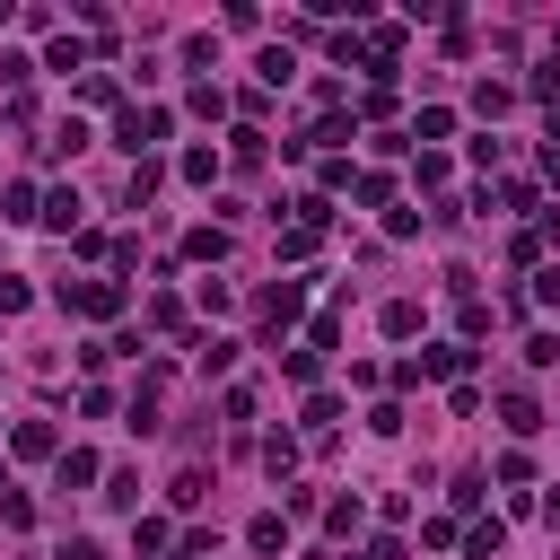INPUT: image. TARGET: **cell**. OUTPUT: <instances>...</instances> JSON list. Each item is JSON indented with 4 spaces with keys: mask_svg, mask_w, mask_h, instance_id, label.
<instances>
[{
    "mask_svg": "<svg viewBox=\"0 0 560 560\" xmlns=\"http://www.w3.org/2000/svg\"><path fill=\"white\" fill-rule=\"evenodd\" d=\"M158 140H166V105H122V114H114V149L149 158Z\"/></svg>",
    "mask_w": 560,
    "mask_h": 560,
    "instance_id": "1",
    "label": "cell"
},
{
    "mask_svg": "<svg viewBox=\"0 0 560 560\" xmlns=\"http://www.w3.org/2000/svg\"><path fill=\"white\" fill-rule=\"evenodd\" d=\"M61 306H70V315L114 324V315H122V280H61Z\"/></svg>",
    "mask_w": 560,
    "mask_h": 560,
    "instance_id": "2",
    "label": "cell"
},
{
    "mask_svg": "<svg viewBox=\"0 0 560 560\" xmlns=\"http://www.w3.org/2000/svg\"><path fill=\"white\" fill-rule=\"evenodd\" d=\"M298 315H306V280H271V289H262V332L280 341Z\"/></svg>",
    "mask_w": 560,
    "mask_h": 560,
    "instance_id": "3",
    "label": "cell"
},
{
    "mask_svg": "<svg viewBox=\"0 0 560 560\" xmlns=\"http://www.w3.org/2000/svg\"><path fill=\"white\" fill-rule=\"evenodd\" d=\"M9 455H26V464H44V455H61V438H52V420H9Z\"/></svg>",
    "mask_w": 560,
    "mask_h": 560,
    "instance_id": "4",
    "label": "cell"
},
{
    "mask_svg": "<svg viewBox=\"0 0 560 560\" xmlns=\"http://www.w3.org/2000/svg\"><path fill=\"white\" fill-rule=\"evenodd\" d=\"M192 368H201V376H228V368H236V341H228V332H192Z\"/></svg>",
    "mask_w": 560,
    "mask_h": 560,
    "instance_id": "5",
    "label": "cell"
},
{
    "mask_svg": "<svg viewBox=\"0 0 560 560\" xmlns=\"http://www.w3.org/2000/svg\"><path fill=\"white\" fill-rule=\"evenodd\" d=\"M499 420H508L516 438H534V429H542V402H534L525 385H508V394H499Z\"/></svg>",
    "mask_w": 560,
    "mask_h": 560,
    "instance_id": "6",
    "label": "cell"
},
{
    "mask_svg": "<svg viewBox=\"0 0 560 560\" xmlns=\"http://www.w3.org/2000/svg\"><path fill=\"white\" fill-rule=\"evenodd\" d=\"M52 472H61V490H88V481H96L105 464H96L88 446H61V455H52Z\"/></svg>",
    "mask_w": 560,
    "mask_h": 560,
    "instance_id": "7",
    "label": "cell"
},
{
    "mask_svg": "<svg viewBox=\"0 0 560 560\" xmlns=\"http://www.w3.org/2000/svg\"><path fill=\"white\" fill-rule=\"evenodd\" d=\"M245 542H254L262 560H271V551H289V516H280V508H262V516L245 525Z\"/></svg>",
    "mask_w": 560,
    "mask_h": 560,
    "instance_id": "8",
    "label": "cell"
},
{
    "mask_svg": "<svg viewBox=\"0 0 560 560\" xmlns=\"http://www.w3.org/2000/svg\"><path fill=\"white\" fill-rule=\"evenodd\" d=\"M464 359H472L464 341H438V350H420L411 368H420V376H464Z\"/></svg>",
    "mask_w": 560,
    "mask_h": 560,
    "instance_id": "9",
    "label": "cell"
},
{
    "mask_svg": "<svg viewBox=\"0 0 560 560\" xmlns=\"http://www.w3.org/2000/svg\"><path fill=\"white\" fill-rule=\"evenodd\" d=\"M158 184H166V166H158V158H131V184H122V201H131V210H140V201H149V192H158Z\"/></svg>",
    "mask_w": 560,
    "mask_h": 560,
    "instance_id": "10",
    "label": "cell"
},
{
    "mask_svg": "<svg viewBox=\"0 0 560 560\" xmlns=\"http://www.w3.org/2000/svg\"><path fill=\"white\" fill-rule=\"evenodd\" d=\"M44 228H61V236H79V192L61 184V192H44Z\"/></svg>",
    "mask_w": 560,
    "mask_h": 560,
    "instance_id": "11",
    "label": "cell"
},
{
    "mask_svg": "<svg viewBox=\"0 0 560 560\" xmlns=\"http://www.w3.org/2000/svg\"><path fill=\"white\" fill-rule=\"evenodd\" d=\"M262 472H271V481H289V472H298V438H280V429H271V438H262Z\"/></svg>",
    "mask_w": 560,
    "mask_h": 560,
    "instance_id": "12",
    "label": "cell"
},
{
    "mask_svg": "<svg viewBox=\"0 0 560 560\" xmlns=\"http://www.w3.org/2000/svg\"><path fill=\"white\" fill-rule=\"evenodd\" d=\"M166 499H175V508H201V499H210V472H201V464H184V472L166 481Z\"/></svg>",
    "mask_w": 560,
    "mask_h": 560,
    "instance_id": "13",
    "label": "cell"
},
{
    "mask_svg": "<svg viewBox=\"0 0 560 560\" xmlns=\"http://www.w3.org/2000/svg\"><path fill=\"white\" fill-rule=\"evenodd\" d=\"M464 551H472V560H499V551H508V525H499V516H481V525L464 534Z\"/></svg>",
    "mask_w": 560,
    "mask_h": 560,
    "instance_id": "14",
    "label": "cell"
},
{
    "mask_svg": "<svg viewBox=\"0 0 560 560\" xmlns=\"http://www.w3.org/2000/svg\"><path fill=\"white\" fill-rule=\"evenodd\" d=\"M254 70H262V88H289V79H298V52H289V44H271Z\"/></svg>",
    "mask_w": 560,
    "mask_h": 560,
    "instance_id": "15",
    "label": "cell"
},
{
    "mask_svg": "<svg viewBox=\"0 0 560 560\" xmlns=\"http://www.w3.org/2000/svg\"><path fill=\"white\" fill-rule=\"evenodd\" d=\"M228 166H262V131H254V122L228 131Z\"/></svg>",
    "mask_w": 560,
    "mask_h": 560,
    "instance_id": "16",
    "label": "cell"
},
{
    "mask_svg": "<svg viewBox=\"0 0 560 560\" xmlns=\"http://www.w3.org/2000/svg\"><path fill=\"white\" fill-rule=\"evenodd\" d=\"M219 166H228V158H219V149H184V158H175V175H184V184H210V175H219Z\"/></svg>",
    "mask_w": 560,
    "mask_h": 560,
    "instance_id": "17",
    "label": "cell"
},
{
    "mask_svg": "<svg viewBox=\"0 0 560 560\" xmlns=\"http://www.w3.org/2000/svg\"><path fill=\"white\" fill-rule=\"evenodd\" d=\"M184 254H192V262H228V228H192Z\"/></svg>",
    "mask_w": 560,
    "mask_h": 560,
    "instance_id": "18",
    "label": "cell"
},
{
    "mask_svg": "<svg viewBox=\"0 0 560 560\" xmlns=\"http://www.w3.org/2000/svg\"><path fill=\"white\" fill-rule=\"evenodd\" d=\"M376 324H385L394 341H411V332H420V306H411V298H385V315H376Z\"/></svg>",
    "mask_w": 560,
    "mask_h": 560,
    "instance_id": "19",
    "label": "cell"
},
{
    "mask_svg": "<svg viewBox=\"0 0 560 560\" xmlns=\"http://www.w3.org/2000/svg\"><path fill=\"white\" fill-rule=\"evenodd\" d=\"M0 219H44V201H35V184H9V192H0Z\"/></svg>",
    "mask_w": 560,
    "mask_h": 560,
    "instance_id": "20",
    "label": "cell"
},
{
    "mask_svg": "<svg viewBox=\"0 0 560 560\" xmlns=\"http://www.w3.org/2000/svg\"><path fill=\"white\" fill-rule=\"evenodd\" d=\"M105 499H114L122 516H140V472H105Z\"/></svg>",
    "mask_w": 560,
    "mask_h": 560,
    "instance_id": "21",
    "label": "cell"
},
{
    "mask_svg": "<svg viewBox=\"0 0 560 560\" xmlns=\"http://www.w3.org/2000/svg\"><path fill=\"white\" fill-rule=\"evenodd\" d=\"M0 525L26 534V525H35V499H26V490H0Z\"/></svg>",
    "mask_w": 560,
    "mask_h": 560,
    "instance_id": "22",
    "label": "cell"
},
{
    "mask_svg": "<svg viewBox=\"0 0 560 560\" xmlns=\"http://www.w3.org/2000/svg\"><path fill=\"white\" fill-rule=\"evenodd\" d=\"M175 534H166V516H131V551H166Z\"/></svg>",
    "mask_w": 560,
    "mask_h": 560,
    "instance_id": "23",
    "label": "cell"
},
{
    "mask_svg": "<svg viewBox=\"0 0 560 560\" xmlns=\"http://www.w3.org/2000/svg\"><path fill=\"white\" fill-rule=\"evenodd\" d=\"M35 306V289H26V271H0V315H26Z\"/></svg>",
    "mask_w": 560,
    "mask_h": 560,
    "instance_id": "24",
    "label": "cell"
},
{
    "mask_svg": "<svg viewBox=\"0 0 560 560\" xmlns=\"http://www.w3.org/2000/svg\"><path fill=\"white\" fill-rule=\"evenodd\" d=\"M79 61H88V44H79V35H52V52H44V70H79Z\"/></svg>",
    "mask_w": 560,
    "mask_h": 560,
    "instance_id": "25",
    "label": "cell"
},
{
    "mask_svg": "<svg viewBox=\"0 0 560 560\" xmlns=\"http://www.w3.org/2000/svg\"><path fill=\"white\" fill-rule=\"evenodd\" d=\"M446 131H455V114H446V105H420V122H411V140H446Z\"/></svg>",
    "mask_w": 560,
    "mask_h": 560,
    "instance_id": "26",
    "label": "cell"
},
{
    "mask_svg": "<svg viewBox=\"0 0 560 560\" xmlns=\"http://www.w3.org/2000/svg\"><path fill=\"white\" fill-rule=\"evenodd\" d=\"M350 192H359V210H385V201H394V175H359Z\"/></svg>",
    "mask_w": 560,
    "mask_h": 560,
    "instance_id": "27",
    "label": "cell"
},
{
    "mask_svg": "<svg viewBox=\"0 0 560 560\" xmlns=\"http://www.w3.org/2000/svg\"><path fill=\"white\" fill-rule=\"evenodd\" d=\"M306 254H315V228L289 219V228H280V262H306Z\"/></svg>",
    "mask_w": 560,
    "mask_h": 560,
    "instance_id": "28",
    "label": "cell"
},
{
    "mask_svg": "<svg viewBox=\"0 0 560 560\" xmlns=\"http://www.w3.org/2000/svg\"><path fill=\"white\" fill-rule=\"evenodd\" d=\"M175 324H184V298L158 289V298H149V332H175Z\"/></svg>",
    "mask_w": 560,
    "mask_h": 560,
    "instance_id": "29",
    "label": "cell"
},
{
    "mask_svg": "<svg viewBox=\"0 0 560 560\" xmlns=\"http://www.w3.org/2000/svg\"><path fill=\"white\" fill-rule=\"evenodd\" d=\"M280 368H289V385H315V376H324V350H289Z\"/></svg>",
    "mask_w": 560,
    "mask_h": 560,
    "instance_id": "30",
    "label": "cell"
},
{
    "mask_svg": "<svg viewBox=\"0 0 560 560\" xmlns=\"http://www.w3.org/2000/svg\"><path fill=\"white\" fill-rule=\"evenodd\" d=\"M79 96H88V105H114L122 88H114V70H88V79H79Z\"/></svg>",
    "mask_w": 560,
    "mask_h": 560,
    "instance_id": "31",
    "label": "cell"
},
{
    "mask_svg": "<svg viewBox=\"0 0 560 560\" xmlns=\"http://www.w3.org/2000/svg\"><path fill=\"white\" fill-rule=\"evenodd\" d=\"M385 114H394V88H385V79H376V88H368V96H359V122H385Z\"/></svg>",
    "mask_w": 560,
    "mask_h": 560,
    "instance_id": "32",
    "label": "cell"
},
{
    "mask_svg": "<svg viewBox=\"0 0 560 560\" xmlns=\"http://www.w3.org/2000/svg\"><path fill=\"white\" fill-rule=\"evenodd\" d=\"M332 420H341V402H332V394H306V429H315V438H324V429H332Z\"/></svg>",
    "mask_w": 560,
    "mask_h": 560,
    "instance_id": "33",
    "label": "cell"
},
{
    "mask_svg": "<svg viewBox=\"0 0 560 560\" xmlns=\"http://www.w3.org/2000/svg\"><path fill=\"white\" fill-rule=\"evenodd\" d=\"M26 79H35V61L26 52H0V88H26Z\"/></svg>",
    "mask_w": 560,
    "mask_h": 560,
    "instance_id": "34",
    "label": "cell"
},
{
    "mask_svg": "<svg viewBox=\"0 0 560 560\" xmlns=\"http://www.w3.org/2000/svg\"><path fill=\"white\" fill-rule=\"evenodd\" d=\"M534 306H560V262H542V271H534Z\"/></svg>",
    "mask_w": 560,
    "mask_h": 560,
    "instance_id": "35",
    "label": "cell"
},
{
    "mask_svg": "<svg viewBox=\"0 0 560 560\" xmlns=\"http://www.w3.org/2000/svg\"><path fill=\"white\" fill-rule=\"evenodd\" d=\"M534 96H542V105H560V61H542V70H534Z\"/></svg>",
    "mask_w": 560,
    "mask_h": 560,
    "instance_id": "36",
    "label": "cell"
},
{
    "mask_svg": "<svg viewBox=\"0 0 560 560\" xmlns=\"http://www.w3.org/2000/svg\"><path fill=\"white\" fill-rule=\"evenodd\" d=\"M61 560H105V542H96V534H70V542H61Z\"/></svg>",
    "mask_w": 560,
    "mask_h": 560,
    "instance_id": "37",
    "label": "cell"
},
{
    "mask_svg": "<svg viewBox=\"0 0 560 560\" xmlns=\"http://www.w3.org/2000/svg\"><path fill=\"white\" fill-rule=\"evenodd\" d=\"M359 560H402V542H394V534H376V542H368Z\"/></svg>",
    "mask_w": 560,
    "mask_h": 560,
    "instance_id": "38",
    "label": "cell"
},
{
    "mask_svg": "<svg viewBox=\"0 0 560 560\" xmlns=\"http://www.w3.org/2000/svg\"><path fill=\"white\" fill-rule=\"evenodd\" d=\"M551 149H560V114H551Z\"/></svg>",
    "mask_w": 560,
    "mask_h": 560,
    "instance_id": "39",
    "label": "cell"
},
{
    "mask_svg": "<svg viewBox=\"0 0 560 560\" xmlns=\"http://www.w3.org/2000/svg\"><path fill=\"white\" fill-rule=\"evenodd\" d=\"M0 490H9V481H0Z\"/></svg>",
    "mask_w": 560,
    "mask_h": 560,
    "instance_id": "40",
    "label": "cell"
}]
</instances>
